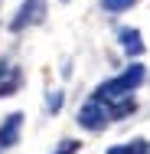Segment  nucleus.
<instances>
[{
  "mask_svg": "<svg viewBox=\"0 0 150 154\" xmlns=\"http://www.w3.org/2000/svg\"><path fill=\"white\" fill-rule=\"evenodd\" d=\"M75 122L82 125L85 131H104V128L111 125V118H108V108H104V102H98V98H88V102L78 108Z\"/></svg>",
  "mask_w": 150,
  "mask_h": 154,
  "instance_id": "f03ea898",
  "label": "nucleus"
},
{
  "mask_svg": "<svg viewBox=\"0 0 150 154\" xmlns=\"http://www.w3.org/2000/svg\"><path fill=\"white\" fill-rule=\"evenodd\" d=\"M20 131H23V112H10L0 122V151L16 148L20 144Z\"/></svg>",
  "mask_w": 150,
  "mask_h": 154,
  "instance_id": "20e7f679",
  "label": "nucleus"
},
{
  "mask_svg": "<svg viewBox=\"0 0 150 154\" xmlns=\"http://www.w3.org/2000/svg\"><path fill=\"white\" fill-rule=\"evenodd\" d=\"M3 72H7V59H0V75H3Z\"/></svg>",
  "mask_w": 150,
  "mask_h": 154,
  "instance_id": "f8f14e48",
  "label": "nucleus"
},
{
  "mask_svg": "<svg viewBox=\"0 0 150 154\" xmlns=\"http://www.w3.org/2000/svg\"><path fill=\"white\" fill-rule=\"evenodd\" d=\"M118 39H121V49H124L127 56H134V59L144 56V49H147L144 39H140V30H137V26H121V30H118Z\"/></svg>",
  "mask_w": 150,
  "mask_h": 154,
  "instance_id": "39448f33",
  "label": "nucleus"
},
{
  "mask_svg": "<svg viewBox=\"0 0 150 154\" xmlns=\"http://www.w3.org/2000/svg\"><path fill=\"white\" fill-rule=\"evenodd\" d=\"M62 105H65V95H62V92H49V98H46V112H49V115H59Z\"/></svg>",
  "mask_w": 150,
  "mask_h": 154,
  "instance_id": "9d476101",
  "label": "nucleus"
},
{
  "mask_svg": "<svg viewBox=\"0 0 150 154\" xmlns=\"http://www.w3.org/2000/svg\"><path fill=\"white\" fill-rule=\"evenodd\" d=\"M104 108H108V118H111V122H118V118H127V115H134V112H137V102H134L131 95H121V98L104 102Z\"/></svg>",
  "mask_w": 150,
  "mask_h": 154,
  "instance_id": "423d86ee",
  "label": "nucleus"
},
{
  "mask_svg": "<svg viewBox=\"0 0 150 154\" xmlns=\"http://www.w3.org/2000/svg\"><path fill=\"white\" fill-rule=\"evenodd\" d=\"M82 151V141H75V138H65V141H59V148L52 154H78Z\"/></svg>",
  "mask_w": 150,
  "mask_h": 154,
  "instance_id": "9b49d317",
  "label": "nucleus"
},
{
  "mask_svg": "<svg viewBox=\"0 0 150 154\" xmlns=\"http://www.w3.org/2000/svg\"><path fill=\"white\" fill-rule=\"evenodd\" d=\"M144 79H147V66L144 62H131L124 72H118L114 79H104L91 98H98V102H111V98H121V95H131L134 89H140L144 85Z\"/></svg>",
  "mask_w": 150,
  "mask_h": 154,
  "instance_id": "f257e3e1",
  "label": "nucleus"
},
{
  "mask_svg": "<svg viewBox=\"0 0 150 154\" xmlns=\"http://www.w3.org/2000/svg\"><path fill=\"white\" fill-rule=\"evenodd\" d=\"M20 85H23V69H10V66H7V72L0 75V98L13 95Z\"/></svg>",
  "mask_w": 150,
  "mask_h": 154,
  "instance_id": "0eeeda50",
  "label": "nucleus"
},
{
  "mask_svg": "<svg viewBox=\"0 0 150 154\" xmlns=\"http://www.w3.org/2000/svg\"><path fill=\"white\" fill-rule=\"evenodd\" d=\"M137 0H101V10L104 13H111V17H118V13H124V10H131Z\"/></svg>",
  "mask_w": 150,
  "mask_h": 154,
  "instance_id": "1a4fd4ad",
  "label": "nucleus"
},
{
  "mask_svg": "<svg viewBox=\"0 0 150 154\" xmlns=\"http://www.w3.org/2000/svg\"><path fill=\"white\" fill-rule=\"evenodd\" d=\"M43 17H46V0H23L16 17L10 20V33H23L26 26H36L43 23Z\"/></svg>",
  "mask_w": 150,
  "mask_h": 154,
  "instance_id": "7ed1b4c3",
  "label": "nucleus"
},
{
  "mask_svg": "<svg viewBox=\"0 0 150 154\" xmlns=\"http://www.w3.org/2000/svg\"><path fill=\"white\" fill-rule=\"evenodd\" d=\"M108 154H150V141L147 138H134V141H124V144H111Z\"/></svg>",
  "mask_w": 150,
  "mask_h": 154,
  "instance_id": "6e6552de",
  "label": "nucleus"
}]
</instances>
